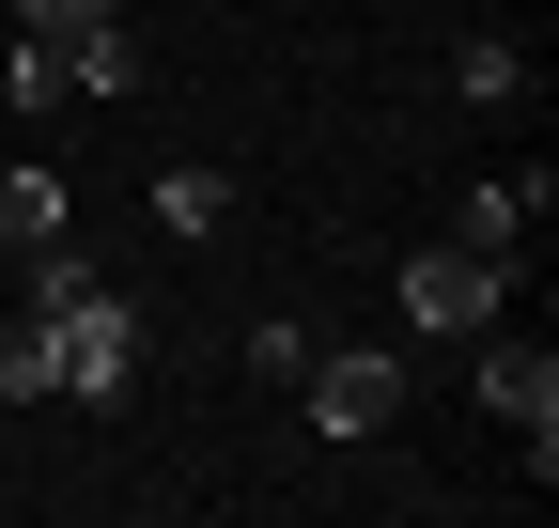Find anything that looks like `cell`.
I'll list each match as a JSON object with an SVG mask.
<instances>
[{"instance_id": "obj_1", "label": "cell", "mask_w": 559, "mask_h": 528, "mask_svg": "<svg viewBox=\"0 0 559 528\" xmlns=\"http://www.w3.org/2000/svg\"><path fill=\"white\" fill-rule=\"evenodd\" d=\"M47 343H62V405H124L140 388V311L94 280V296H62V311H32Z\"/></svg>"}, {"instance_id": "obj_2", "label": "cell", "mask_w": 559, "mask_h": 528, "mask_svg": "<svg viewBox=\"0 0 559 528\" xmlns=\"http://www.w3.org/2000/svg\"><path fill=\"white\" fill-rule=\"evenodd\" d=\"M498 280H513V264L498 249H404V326H436V343H481V326H498Z\"/></svg>"}, {"instance_id": "obj_3", "label": "cell", "mask_w": 559, "mask_h": 528, "mask_svg": "<svg viewBox=\"0 0 559 528\" xmlns=\"http://www.w3.org/2000/svg\"><path fill=\"white\" fill-rule=\"evenodd\" d=\"M296 405H311V435H389V420H404V358H326V343H311Z\"/></svg>"}, {"instance_id": "obj_4", "label": "cell", "mask_w": 559, "mask_h": 528, "mask_svg": "<svg viewBox=\"0 0 559 528\" xmlns=\"http://www.w3.org/2000/svg\"><path fill=\"white\" fill-rule=\"evenodd\" d=\"M481 405L528 435V482H559V358L544 343H481Z\"/></svg>"}, {"instance_id": "obj_5", "label": "cell", "mask_w": 559, "mask_h": 528, "mask_svg": "<svg viewBox=\"0 0 559 528\" xmlns=\"http://www.w3.org/2000/svg\"><path fill=\"white\" fill-rule=\"evenodd\" d=\"M528 218H544V171H481L466 203H451V233H466V249H498V264L528 249Z\"/></svg>"}, {"instance_id": "obj_6", "label": "cell", "mask_w": 559, "mask_h": 528, "mask_svg": "<svg viewBox=\"0 0 559 528\" xmlns=\"http://www.w3.org/2000/svg\"><path fill=\"white\" fill-rule=\"evenodd\" d=\"M62 233V171L47 156H0V249H47Z\"/></svg>"}, {"instance_id": "obj_7", "label": "cell", "mask_w": 559, "mask_h": 528, "mask_svg": "<svg viewBox=\"0 0 559 528\" xmlns=\"http://www.w3.org/2000/svg\"><path fill=\"white\" fill-rule=\"evenodd\" d=\"M62 47V94H140V47H124V16H94V32H47Z\"/></svg>"}, {"instance_id": "obj_8", "label": "cell", "mask_w": 559, "mask_h": 528, "mask_svg": "<svg viewBox=\"0 0 559 528\" xmlns=\"http://www.w3.org/2000/svg\"><path fill=\"white\" fill-rule=\"evenodd\" d=\"M451 94H466V109H513V94H528V47H513V32H466V47H451Z\"/></svg>"}, {"instance_id": "obj_9", "label": "cell", "mask_w": 559, "mask_h": 528, "mask_svg": "<svg viewBox=\"0 0 559 528\" xmlns=\"http://www.w3.org/2000/svg\"><path fill=\"white\" fill-rule=\"evenodd\" d=\"M156 218H171V233H234V171H202V156L156 171Z\"/></svg>"}, {"instance_id": "obj_10", "label": "cell", "mask_w": 559, "mask_h": 528, "mask_svg": "<svg viewBox=\"0 0 559 528\" xmlns=\"http://www.w3.org/2000/svg\"><path fill=\"white\" fill-rule=\"evenodd\" d=\"M0 405H62V343L47 326H0Z\"/></svg>"}, {"instance_id": "obj_11", "label": "cell", "mask_w": 559, "mask_h": 528, "mask_svg": "<svg viewBox=\"0 0 559 528\" xmlns=\"http://www.w3.org/2000/svg\"><path fill=\"white\" fill-rule=\"evenodd\" d=\"M249 373H264V388H296V373H311V326H296V311H264V326H249Z\"/></svg>"}, {"instance_id": "obj_12", "label": "cell", "mask_w": 559, "mask_h": 528, "mask_svg": "<svg viewBox=\"0 0 559 528\" xmlns=\"http://www.w3.org/2000/svg\"><path fill=\"white\" fill-rule=\"evenodd\" d=\"M0 94H16V109H62V47H47V32H16V62H0Z\"/></svg>"}, {"instance_id": "obj_13", "label": "cell", "mask_w": 559, "mask_h": 528, "mask_svg": "<svg viewBox=\"0 0 559 528\" xmlns=\"http://www.w3.org/2000/svg\"><path fill=\"white\" fill-rule=\"evenodd\" d=\"M109 0H16V32H94Z\"/></svg>"}]
</instances>
